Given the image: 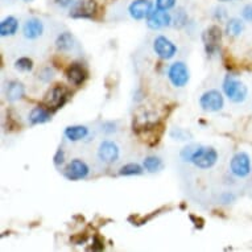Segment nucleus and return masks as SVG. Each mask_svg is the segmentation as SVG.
Wrapping results in <instances>:
<instances>
[{"instance_id": "f257e3e1", "label": "nucleus", "mask_w": 252, "mask_h": 252, "mask_svg": "<svg viewBox=\"0 0 252 252\" xmlns=\"http://www.w3.org/2000/svg\"><path fill=\"white\" fill-rule=\"evenodd\" d=\"M165 131L162 122H145L141 124L133 123V132L149 147H156Z\"/></svg>"}, {"instance_id": "f03ea898", "label": "nucleus", "mask_w": 252, "mask_h": 252, "mask_svg": "<svg viewBox=\"0 0 252 252\" xmlns=\"http://www.w3.org/2000/svg\"><path fill=\"white\" fill-rule=\"evenodd\" d=\"M69 96H70V90L62 83H56L54 86H52L49 90L46 91L42 103L54 112L66 104Z\"/></svg>"}, {"instance_id": "7ed1b4c3", "label": "nucleus", "mask_w": 252, "mask_h": 252, "mask_svg": "<svg viewBox=\"0 0 252 252\" xmlns=\"http://www.w3.org/2000/svg\"><path fill=\"white\" fill-rule=\"evenodd\" d=\"M222 89H223L224 95L234 103H242V102L246 100L248 95L247 86L231 74L226 75Z\"/></svg>"}, {"instance_id": "20e7f679", "label": "nucleus", "mask_w": 252, "mask_h": 252, "mask_svg": "<svg viewBox=\"0 0 252 252\" xmlns=\"http://www.w3.org/2000/svg\"><path fill=\"white\" fill-rule=\"evenodd\" d=\"M218 161V152L213 147L197 145L191 156V164L199 169H210Z\"/></svg>"}, {"instance_id": "39448f33", "label": "nucleus", "mask_w": 252, "mask_h": 252, "mask_svg": "<svg viewBox=\"0 0 252 252\" xmlns=\"http://www.w3.org/2000/svg\"><path fill=\"white\" fill-rule=\"evenodd\" d=\"M199 106L203 111L218 112L224 106V98L219 90H207L199 98Z\"/></svg>"}, {"instance_id": "423d86ee", "label": "nucleus", "mask_w": 252, "mask_h": 252, "mask_svg": "<svg viewBox=\"0 0 252 252\" xmlns=\"http://www.w3.org/2000/svg\"><path fill=\"white\" fill-rule=\"evenodd\" d=\"M98 13L96 0H79L78 3L70 8L69 16L73 19H95Z\"/></svg>"}, {"instance_id": "0eeeda50", "label": "nucleus", "mask_w": 252, "mask_h": 252, "mask_svg": "<svg viewBox=\"0 0 252 252\" xmlns=\"http://www.w3.org/2000/svg\"><path fill=\"white\" fill-rule=\"evenodd\" d=\"M202 41L207 56H213L218 52L222 42V31L218 25H211L203 32Z\"/></svg>"}, {"instance_id": "6e6552de", "label": "nucleus", "mask_w": 252, "mask_h": 252, "mask_svg": "<svg viewBox=\"0 0 252 252\" xmlns=\"http://www.w3.org/2000/svg\"><path fill=\"white\" fill-rule=\"evenodd\" d=\"M168 78H169L170 83L174 87H185L190 79V74H189V69L185 63L181 61H177L172 63L168 69Z\"/></svg>"}, {"instance_id": "1a4fd4ad", "label": "nucleus", "mask_w": 252, "mask_h": 252, "mask_svg": "<svg viewBox=\"0 0 252 252\" xmlns=\"http://www.w3.org/2000/svg\"><path fill=\"white\" fill-rule=\"evenodd\" d=\"M230 170L238 178L247 177L251 173V161L246 152H238L230 161Z\"/></svg>"}, {"instance_id": "9d476101", "label": "nucleus", "mask_w": 252, "mask_h": 252, "mask_svg": "<svg viewBox=\"0 0 252 252\" xmlns=\"http://www.w3.org/2000/svg\"><path fill=\"white\" fill-rule=\"evenodd\" d=\"M89 173H90V168L81 158L71 160L66 165L65 170H63V176L69 181H79V180H83V178H86L89 176Z\"/></svg>"}, {"instance_id": "9b49d317", "label": "nucleus", "mask_w": 252, "mask_h": 252, "mask_svg": "<svg viewBox=\"0 0 252 252\" xmlns=\"http://www.w3.org/2000/svg\"><path fill=\"white\" fill-rule=\"evenodd\" d=\"M153 50L157 57H160L161 60H170L177 53V46L165 36H157L153 40Z\"/></svg>"}, {"instance_id": "f8f14e48", "label": "nucleus", "mask_w": 252, "mask_h": 252, "mask_svg": "<svg viewBox=\"0 0 252 252\" xmlns=\"http://www.w3.org/2000/svg\"><path fill=\"white\" fill-rule=\"evenodd\" d=\"M65 75H66L67 81L70 85L75 87L82 86L83 83L86 82V79L89 78V71L82 63L79 62H73L69 66L65 69Z\"/></svg>"}, {"instance_id": "ddd939ff", "label": "nucleus", "mask_w": 252, "mask_h": 252, "mask_svg": "<svg viewBox=\"0 0 252 252\" xmlns=\"http://www.w3.org/2000/svg\"><path fill=\"white\" fill-rule=\"evenodd\" d=\"M120 149L116 143L111 140H103L98 147V158L106 164H114L119 160Z\"/></svg>"}, {"instance_id": "4468645a", "label": "nucleus", "mask_w": 252, "mask_h": 252, "mask_svg": "<svg viewBox=\"0 0 252 252\" xmlns=\"http://www.w3.org/2000/svg\"><path fill=\"white\" fill-rule=\"evenodd\" d=\"M170 24H172V16L166 12L165 9H160L157 7L147 17V25H148V28L153 29V31L166 28Z\"/></svg>"}, {"instance_id": "2eb2a0df", "label": "nucleus", "mask_w": 252, "mask_h": 252, "mask_svg": "<svg viewBox=\"0 0 252 252\" xmlns=\"http://www.w3.org/2000/svg\"><path fill=\"white\" fill-rule=\"evenodd\" d=\"M153 11V4L151 0H133L129 4L128 12L129 16L133 20H147V17Z\"/></svg>"}, {"instance_id": "dca6fc26", "label": "nucleus", "mask_w": 252, "mask_h": 252, "mask_svg": "<svg viewBox=\"0 0 252 252\" xmlns=\"http://www.w3.org/2000/svg\"><path fill=\"white\" fill-rule=\"evenodd\" d=\"M52 110L48 108L44 103L38 104L36 107L32 108V111L29 112L28 122L32 126H38V124H45L52 120Z\"/></svg>"}, {"instance_id": "f3484780", "label": "nucleus", "mask_w": 252, "mask_h": 252, "mask_svg": "<svg viewBox=\"0 0 252 252\" xmlns=\"http://www.w3.org/2000/svg\"><path fill=\"white\" fill-rule=\"evenodd\" d=\"M44 33V24L37 17H31L25 21L23 27V34L28 40H37Z\"/></svg>"}, {"instance_id": "a211bd4d", "label": "nucleus", "mask_w": 252, "mask_h": 252, "mask_svg": "<svg viewBox=\"0 0 252 252\" xmlns=\"http://www.w3.org/2000/svg\"><path fill=\"white\" fill-rule=\"evenodd\" d=\"M25 95L24 85L19 81H9L5 87V98L9 102H17L23 99Z\"/></svg>"}, {"instance_id": "6ab92c4d", "label": "nucleus", "mask_w": 252, "mask_h": 252, "mask_svg": "<svg viewBox=\"0 0 252 252\" xmlns=\"http://www.w3.org/2000/svg\"><path fill=\"white\" fill-rule=\"evenodd\" d=\"M63 135L69 141H81L89 136V128L86 126H69L63 131Z\"/></svg>"}, {"instance_id": "aec40b11", "label": "nucleus", "mask_w": 252, "mask_h": 252, "mask_svg": "<svg viewBox=\"0 0 252 252\" xmlns=\"http://www.w3.org/2000/svg\"><path fill=\"white\" fill-rule=\"evenodd\" d=\"M19 29V20L15 16H8L0 23V36L1 37H11L15 36Z\"/></svg>"}, {"instance_id": "412c9836", "label": "nucleus", "mask_w": 252, "mask_h": 252, "mask_svg": "<svg viewBox=\"0 0 252 252\" xmlns=\"http://www.w3.org/2000/svg\"><path fill=\"white\" fill-rule=\"evenodd\" d=\"M56 48L60 52H70L74 48V37L69 32H63L56 40Z\"/></svg>"}, {"instance_id": "4be33fe9", "label": "nucleus", "mask_w": 252, "mask_h": 252, "mask_svg": "<svg viewBox=\"0 0 252 252\" xmlns=\"http://www.w3.org/2000/svg\"><path fill=\"white\" fill-rule=\"evenodd\" d=\"M143 166L148 173H157L164 168V162L160 157L157 156H148L145 157L143 161Z\"/></svg>"}, {"instance_id": "5701e85b", "label": "nucleus", "mask_w": 252, "mask_h": 252, "mask_svg": "<svg viewBox=\"0 0 252 252\" xmlns=\"http://www.w3.org/2000/svg\"><path fill=\"white\" fill-rule=\"evenodd\" d=\"M244 29L243 21L238 19V17H232L227 21V25H226V33L228 36H232V37H238L242 34Z\"/></svg>"}, {"instance_id": "b1692460", "label": "nucleus", "mask_w": 252, "mask_h": 252, "mask_svg": "<svg viewBox=\"0 0 252 252\" xmlns=\"http://www.w3.org/2000/svg\"><path fill=\"white\" fill-rule=\"evenodd\" d=\"M144 170V166L139 165L136 162H129L120 168L119 174L120 176H140Z\"/></svg>"}, {"instance_id": "393cba45", "label": "nucleus", "mask_w": 252, "mask_h": 252, "mask_svg": "<svg viewBox=\"0 0 252 252\" xmlns=\"http://www.w3.org/2000/svg\"><path fill=\"white\" fill-rule=\"evenodd\" d=\"M13 66L19 71H32L33 70V61L29 57H20L15 61Z\"/></svg>"}, {"instance_id": "a878e982", "label": "nucleus", "mask_w": 252, "mask_h": 252, "mask_svg": "<svg viewBox=\"0 0 252 252\" xmlns=\"http://www.w3.org/2000/svg\"><path fill=\"white\" fill-rule=\"evenodd\" d=\"M170 137H173L174 140H189L191 137V133L189 131H186V129L182 128H174L170 131Z\"/></svg>"}, {"instance_id": "bb28decb", "label": "nucleus", "mask_w": 252, "mask_h": 252, "mask_svg": "<svg viewBox=\"0 0 252 252\" xmlns=\"http://www.w3.org/2000/svg\"><path fill=\"white\" fill-rule=\"evenodd\" d=\"M195 147H197V145L190 144V145H188V147H185V148L182 149L181 153H180V156H181L182 161H185V162H190L191 161V156H193V153H194Z\"/></svg>"}, {"instance_id": "cd10ccee", "label": "nucleus", "mask_w": 252, "mask_h": 252, "mask_svg": "<svg viewBox=\"0 0 252 252\" xmlns=\"http://www.w3.org/2000/svg\"><path fill=\"white\" fill-rule=\"evenodd\" d=\"M89 240V235L86 232H78V234H74V235L70 236V243L74 244V246H82Z\"/></svg>"}, {"instance_id": "c85d7f7f", "label": "nucleus", "mask_w": 252, "mask_h": 252, "mask_svg": "<svg viewBox=\"0 0 252 252\" xmlns=\"http://www.w3.org/2000/svg\"><path fill=\"white\" fill-rule=\"evenodd\" d=\"M176 5V0H156V7L160 9H168L173 8Z\"/></svg>"}, {"instance_id": "c756f323", "label": "nucleus", "mask_w": 252, "mask_h": 252, "mask_svg": "<svg viewBox=\"0 0 252 252\" xmlns=\"http://www.w3.org/2000/svg\"><path fill=\"white\" fill-rule=\"evenodd\" d=\"M53 162L56 166H61L65 162V152H63V149L60 148L56 152V155L53 157Z\"/></svg>"}, {"instance_id": "7c9ffc66", "label": "nucleus", "mask_w": 252, "mask_h": 252, "mask_svg": "<svg viewBox=\"0 0 252 252\" xmlns=\"http://www.w3.org/2000/svg\"><path fill=\"white\" fill-rule=\"evenodd\" d=\"M38 78L41 79L42 82H50V79L53 78V70L50 67L42 69V71L38 74Z\"/></svg>"}, {"instance_id": "2f4dec72", "label": "nucleus", "mask_w": 252, "mask_h": 252, "mask_svg": "<svg viewBox=\"0 0 252 252\" xmlns=\"http://www.w3.org/2000/svg\"><path fill=\"white\" fill-rule=\"evenodd\" d=\"M189 219L191 220V223L194 224L195 228H198V230H202L203 226H205V220H203L201 217H197L194 214H190L189 215Z\"/></svg>"}, {"instance_id": "473e14b6", "label": "nucleus", "mask_w": 252, "mask_h": 252, "mask_svg": "<svg viewBox=\"0 0 252 252\" xmlns=\"http://www.w3.org/2000/svg\"><path fill=\"white\" fill-rule=\"evenodd\" d=\"M103 248V240H100V238L98 235L94 236V238H93V246H91L90 250H93V251H102Z\"/></svg>"}, {"instance_id": "72a5a7b5", "label": "nucleus", "mask_w": 252, "mask_h": 252, "mask_svg": "<svg viewBox=\"0 0 252 252\" xmlns=\"http://www.w3.org/2000/svg\"><path fill=\"white\" fill-rule=\"evenodd\" d=\"M79 0H56V4L62 7V8H71L73 5L78 3Z\"/></svg>"}, {"instance_id": "f704fd0d", "label": "nucleus", "mask_w": 252, "mask_h": 252, "mask_svg": "<svg viewBox=\"0 0 252 252\" xmlns=\"http://www.w3.org/2000/svg\"><path fill=\"white\" fill-rule=\"evenodd\" d=\"M242 16L246 21H250L252 23V4H247L242 11Z\"/></svg>"}, {"instance_id": "c9c22d12", "label": "nucleus", "mask_w": 252, "mask_h": 252, "mask_svg": "<svg viewBox=\"0 0 252 252\" xmlns=\"http://www.w3.org/2000/svg\"><path fill=\"white\" fill-rule=\"evenodd\" d=\"M102 129H103L104 132H107V133L115 132V131H116V124L112 123V122H107V123H104L103 126H102Z\"/></svg>"}, {"instance_id": "e433bc0d", "label": "nucleus", "mask_w": 252, "mask_h": 252, "mask_svg": "<svg viewBox=\"0 0 252 252\" xmlns=\"http://www.w3.org/2000/svg\"><path fill=\"white\" fill-rule=\"evenodd\" d=\"M24 1H27V3H29V1H33V0H24Z\"/></svg>"}, {"instance_id": "4c0bfd02", "label": "nucleus", "mask_w": 252, "mask_h": 252, "mask_svg": "<svg viewBox=\"0 0 252 252\" xmlns=\"http://www.w3.org/2000/svg\"><path fill=\"white\" fill-rule=\"evenodd\" d=\"M220 1H228V0H220Z\"/></svg>"}]
</instances>
